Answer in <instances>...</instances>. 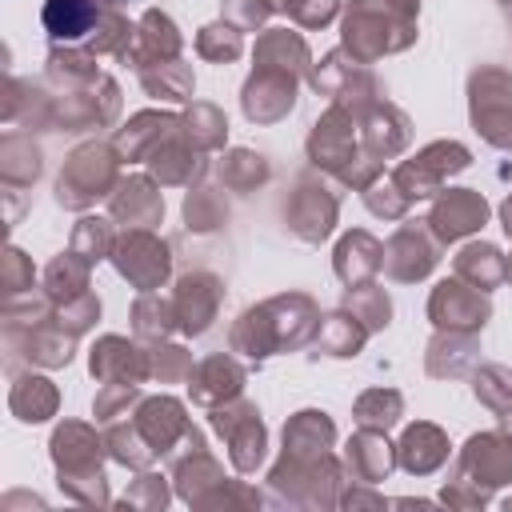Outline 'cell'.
I'll list each match as a JSON object with an SVG mask.
<instances>
[{
  "label": "cell",
  "mask_w": 512,
  "mask_h": 512,
  "mask_svg": "<svg viewBox=\"0 0 512 512\" xmlns=\"http://www.w3.org/2000/svg\"><path fill=\"white\" fill-rule=\"evenodd\" d=\"M492 316V304H488V292L464 284L460 276L452 280H440L428 296V320L436 328H448V332H480Z\"/></svg>",
  "instance_id": "14"
},
{
  "label": "cell",
  "mask_w": 512,
  "mask_h": 512,
  "mask_svg": "<svg viewBox=\"0 0 512 512\" xmlns=\"http://www.w3.org/2000/svg\"><path fill=\"white\" fill-rule=\"evenodd\" d=\"M336 212H340V196H336L324 180L300 176L296 188H292V196H288V204H284V224H288V232H292L296 240L320 244V240L332 236Z\"/></svg>",
  "instance_id": "11"
},
{
  "label": "cell",
  "mask_w": 512,
  "mask_h": 512,
  "mask_svg": "<svg viewBox=\"0 0 512 512\" xmlns=\"http://www.w3.org/2000/svg\"><path fill=\"white\" fill-rule=\"evenodd\" d=\"M40 176V148L32 144L28 132H4L0 140V180L8 192H20L36 184Z\"/></svg>",
  "instance_id": "36"
},
{
  "label": "cell",
  "mask_w": 512,
  "mask_h": 512,
  "mask_svg": "<svg viewBox=\"0 0 512 512\" xmlns=\"http://www.w3.org/2000/svg\"><path fill=\"white\" fill-rule=\"evenodd\" d=\"M88 272H92V264L68 248V252H60V256L44 268V292H48L56 304H68V300H76V296L88 292Z\"/></svg>",
  "instance_id": "40"
},
{
  "label": "cell",
  "mask_w": 512,
  "mask_h": 512,
  "mask_svg": "<svg viewBox=\"0 0 512 512\" xmlns=\"http://www.w3.org/2000/svg\"><path fill=\"white\" fill-rule=\"evenodd\" d=\"M56 316H60V324H64L72 336H80V332H88V328L100 320V300H96L92 292H84V296H76V300H68V304H56Z\"/></svg>",
  "instance_id": "57"
},
{
  "label": "cell",
  "mask_w": 512,
  "mask_h": 512,
  "mask_svg": "<svg viewBox=\"0 0 512 512\" xmlns=\"http://www.w3.org/2000/svg\"><path fill=\"white\" fill-rule=\"evenodd\" d=\"M36 272H32V260L12 244L8 252H4V268H0V284H4V300H12V296H24V292H32L36 284Z\"/></svg>",
  "instance_id": "55"
},
{
  "label": "cell",
  "mask_w": 512,
  "mask_h": 512,
  "mask_svg": "<svg viewBox=\"0 0 512 512\" xmlns=\"http://www.w3.org/2000/svg\"><path fill=\"white\" fill-rule=\"evenodd\" d=\"M340 484H344V464L332 452H324V456L280 452L276 468L268 472L272 500L292 504V508H332V504H340Z\"/></svg>",
  "instance_id": "4"
},
{
  "label": "cell",
  "mask_w": 512,
  "mask_h": 512,
  "mask_svg": "<svg viewBox=\"0 0 512 512\" xmlns=\"http://www.w3.org/2000/svg\"><path fill=\"white\" fill-rule=\"evenodd\" d=\"M504 280H508V284H512V256H508V260H504Z\"/></svg>",
  "instance_id": "61"
},
{
  "label": "cell",
  "mask_w": 512,
  "mask_h": 512,
  "mask_svg": "<svg viewBox=\"0 0 512 512\" xmlns=\"http://www.w3.org/2000/svg\"><path fill=\"white\" fill-rule=\"evenodd\" d=\"M316 324H320V312H316L312 296H304V292H284V296H272V300H264V304L244 308V312L236 316L232 332H228V348L260 364V360H268V356H276V352L312 344Z\"/></svg>",
  "instance_id": "1"
},
{
  "label": "cell",
  "mask_w": 512,
  "mask_h": 512,
  "mask_svg": "<svg viewBox=\"0 0 512 512\" xmlns=\"http://www.w3.org/2000/svg\"><path fill=\"white\" fill-rule=\"evenodd\" d=\"M104 436H96L80 420H64L52 432V464H56V484L64 496L76 504H108V484H104Z\"/></svg>",
  "instance_id": "2"
},
{
  "label": "cell",
  "mask_w": 512,
  "mask_h": 512,
  "mask_svg": "<svg viewBox=\"0 0 512 512\" xmlns=\"http://www.w3.org/2000/svg\"><path fill=\"white\" fill-rule=\"evenodd\" d=\"M352 416L360 428H380L388 432L400 416H404V396L396 388H368L360 392V400L352 404Z\"/></svg>",
  "instance_id": "46"
},
{
  "label": "cell",
  "mask_w": 512,
  "mask_h": 512,
  "mask_svg": "<svg viewBox=\"0 0 512 512\" xmlns=\"http://www.w3.org/2000/svg\"><path fill=\"white\" fill-rule=\"evenodd\" d=\"M220 300H224V284L212 276V272H184L176 280V292H172V308H176V328L184 336H200L212 328L216 312H220Z\"/></svg>",
  "instance_id": "18"
},
{
  "label": "cell",
  "mask_w": 512,
  "mask_h": 512,
  "mask_svg": "<svg viewBox=\"0 0 512 512\" xmlns=\"http://www.w3.org/2000/svg\"><path fill=\"white\" fill-rule=\"evenodd\" d=\"M108 212H112V224H124V228H156L160 216H164L160 184L152 176H128V180H120L116 192L108 196Z\"/></svg>",
  "instance_id": "24"
},
{
  "label": "cell",
  "mask_w": 512,
  "mask_h": 512,
  "mask_svg": "<svg viewBox=\"0 0 512 512\" xmlns=\"http://www.w3.org/2000/svg\"><path fill=\"white\" fill-rule=\"evenodd\" d=\"M104 444H108V456H112L116 464H124V468H148V464L156 460V452H152V448L144 444V436L136 432L132 416H128V420H108Z\"/></svg>",
  "instance_id": "47"
},
{
  "label": "cell",
  "mask_w": 512,
  "mask_h": 512,
  "mask_svg": "<svg viewBox=\"0 0 512 512\" xmlns=\"http://www.w3.org/2000/svg\"><path fill=\"white\" fill-rule=\"evenodd\" d=\"M144 164H148V172H152V180H156L160 188H176V184L200 180V172H204V152L184 136V128H176L172 136H164V140L156 144V152H152Z\"/></svg>",
  "instance_id": "25"
},
{
  "label": "cell",
  "mask_w": 512,
  "mask_h": 512,
  "mask_svg": "<svg viewBox=\"0 0 512 512\" xmlns=\"http://www.w3.org/2000/svg\"><path fill=\"white\" fill-rule=\"evenodd\" d=\"M192 352H184L180 344H152L148 348V380H160V384H176V380H188L192 376Z\"/></svg>",
  "instance_id": "52"
},
{
  "label": "cell",
  "mask_w": 512,
  "mask_h": 512,
  "mask_svg": "<svg viewBox=\"0 0 512 512\" xmlns=\"http://www.w3.org/2000/svg\"><path fill=\"white\" fill-rule=\"evenodd\" d=\"M368 336H372V332H368V328L340 304L336 312L320 316L316 336H312V348H316V356H356V352L364 348Z\"/></svg>",
  "instance_id": "33"
},
{
  "label": "cell",
  "mask_w": 512,
  "mask_h": 512,
  "mask_svg": "<svg viewBox=\"0 0 512 512\" xmlns=\"http://www.w3.org/2000/svg\"><path fill=\"white\" fill-rule=\"evenodd\" d=\"M472 164L468 148L456 144V140H436L428 148H420L412 160H400L396 172H392V184L408 196V200H424V196H436L444 192L448 176L464 172Z\"/></svg>",
  "instance_id": "8"
},
{
  "label": "cell",
  "mask_w": 512,
  "mask_h": 512,
  "mask_svg": "<svg viewBox=\"0 0 512 512\" xmlns=\"http://www.w3.org/2000/svg\"><path fill=\"white\" fill-rule=\"evenodd\" d=\"M440 240L432 236L428 220H416V224H400L388 244H384V276L388 280H400V284H412V280H424L436 260H440Z\"/></svg>",
  "instance_id": "13"
},
{
  "label": "cell",
  "mask_w": 512,
  "mask_h": 512,
  "mask_svg": "<svg viewBox=\"0 0 512 512\" xmlns=\"http://www.w3.org/2000/svg\"><path fill=\"white\" fill-rule=\"evenodd\" d=\"M476 336L480 332H448V328H436V336L428 340V352H424L428 376H436V380L468 376L472 364H476Z\"/></svg>",
  "instance_id": "31"
},
{
  "label": "cell",
  "mask_w": 512,
  "mask_h": 512,
  "mask_svg": "<svg viewBox=\"0 0 512 512\" xmlns=\"http://www.w3.org/2000/svg\"><path fill=\"white\" fill-rule=\"evenodd\" d=\"M100 4H104V8H116V4H120V0H100Z\"/></svg>",
  "instance_id": "62"
},
{
  "label": "cell",
  "mask_w": 512,
  "mask_h": 512,
  "mask_svg": "<svg viewBox=\"0 0 512 512\" xmlns=\"http://www.w3.org/2000/svg\"><path fill=\"white\" fill-rule=\"evenodd\" d=\"M500 224H504V232L512 236V192H508V200L500 204Z\"/></svg>",
  "instance_id": "60"
},
{
  "label": "cell",
  "mask_w": 512,
  "mask_h": 512,
  "mask_svg": "<svg viewBox=\"0 0 512 512\" xmlns=\"http://www.w3.org/2000/svg\"><path fill=\"white\" fill-rule=\"evenodd\" d=\"M508 508H512V500H508Z\"/></svg>",
  "instance_id": "63"
},
{
  "label": "cell",
  "mask_w": 512,
  "mask_h": 512,
  "mask_svg": "<svg viewBox=\"0 0 512 512\" xmlns=\"http://www.w3.org/2000/svg\"><path fill=\"white\" fill-rule=\"evenodd\" d=\"M212 428L220 432V440L228 444V460L240 476H252L260 464H264V452H268V428L260 420V408L248 404V400H228L220 408H212Z\"/></svg>",
  "instance_id": "7"
},
{
  "label": "cell",
  "mask_w": 512,
  "mask_h": 512,
  "mask_svg": "<svg viewBox=\"0 0 512 512\" xmlns=\"http://www.w3.org/2000/svg\"><path fill=\"white\" fill-rule=\"evenodd\" d=\"M184 220L192 232H216L228 224V200H224V188H192L184 196Z\"/></svg>",
  "instance_id": "49"
},
{
  "label": "cell",
  "mask_w": 512,
  "mask_h": 512,
  "mask_svg": "<svg viewBox=\"0 0 512 512\" xmlns=\"http://www.w3.org/2000/svg\"><path fill=\"white\" fill-rule=\"evenodd\" d=\"M488 220V200L476 188H444L436 192V204L428 212V228L440 244H452L476 228H484Z\"/></svg>",
  "instance_id": "20"
},
{
  "label": "cell",
  "mask_w": 512,
  "mask_h": 512,
  "mask_svg": "<svg viewBox=\"0 0 512 512\" xmlns=\"http://www.w3.org/2000/svg\"><path fill=\"white\" fill-rule=\"evenodd\" d=\"M132 424L144 436V444L156 452V460L168 456L176 444H184V436L192 432V420L184 416V404L172 400V396H148V400H140L136 412H132Z\"/></svg>",
  "instance_id": "21"
},
{
  "label": "cell",
  "mask_w": 512,
  "mask_h": 512,
  "mask_svg": "<svg viewBox=\"0 0 512 512\" xmlns=\"http://www.w3.org/2000/svg\"><path fill=\"white\" fill-rule=\"evenodd\" d=\"M176 128H180V116L148 108V112H136L124 128H116L112 144H116V152H120L124 160H148V156L156 152V144H160L164 136H172Z\"/></svg>",
  "instance_id": "30"
},
{
  "label": "cell",
  "mask_w": 512,
  "mask_h": 512,
  "mask_svg": "<svg viewBox=\"0 0 512 512\" xmlns=\"http://www.w3.org/2000/svg\"><path fill=\"white\" fill-rule=\"evenodd\" d=\"M132 40H136V24H128L116 8H104L96 28H92V36H88V52L92 56H120L124 60Z\"/></svg>",
  "instance_id": "48"
},
{
  "label": "cell",
  "mask_w": 512,
  "mask_h": 512,
  "mask_svg": "<svg viewBox=\"0 0 512 512\" xmlns=\"http://www.w3.org/2000/svg\"><path fill=\"white\" fill-rule=\"evenodd\" d=\"M364 204H368V212H376V216H384V220H400L412 200L392 184V176H388V180L380 176L372 188H364Z\"/></svg>",
  "instance_id": "54"
},
{
  "label": "cell",
  "mask_w": 512,
  "mask_h": 512,
  "mask_svg": "<svg viewBox=\"0 0 512 512\" xmlns=\"http://www.w3.org/2000/svg\"><path fill=\"white\" fill-rule=\"evenodd\" d=\"M452 476H464L484 492L512 484V432L496 428V432L468 436V444L452 464Z\"/></svg>",
  "instance_id": "12"
},
{
  "label": "cell",
  "mask_w": 512,
  "mask_h": 512,
  "mask_svg": "<svg viewBox=\"0 0 512 512\" xmlns=\"http://www.w3.org/2000/svg\"><path fill=\"white\" fill-rule=\"evenodd\" d=\"M56 404H60V392H56V384H52L48 376L24 372V376H16L12 388H8V408H12V416L24 420V424H40V420L56 416Z\"/></svg>",
  "instance_id": "34"
},
{
  "label": "cell",
  "mask_w": 512,
  "mask_h": 512,
  "mask_svg": "<svg viewBox=\"0 0 512 512\" xmlns=\"http://www.w3.org/2000/svg\"><path fill=\"white\" fill-rule=\"evenodd\" d=\"M216 176H220V184H224L228 192H252V188H260L272 172H268V160H264L260 152L232 148L228 156H220Z\"/></svg>",
  "instance_id": "43"
},
{
  "label": "cell",
  "mask_w": 512,
  "mask_h": 512,
  "mask_svg": "<svg viewBox=\"0 0 512 512\" xmlns=\"http://www.w3.org/2000/svg\"><path fill=\"white\" fill-rule=\"evenodd\" d=\"M100 12H104L100 0H44L40 20H44L52 44H76V40L92 36Z\"/></svg>",
  "instance_id": "32"
},
{
  "label": "cell",
  "mask_w": 512,
  "mask_h": 512,
  "mask_svg": "<svg viewBox=\"0 0 512 512\" xmlns=\"http://www.w3.org/2000/svg\"><path fill=\"white\" fill-rule=\"evenodd\" d=\"M180 128H184V136H188L200 152H216V148H224V140H228V120H224V112H220L216 104H192V108L180 116Z\"/></svg>",
  "instance_id": "45"
},
{
  "label": "cell",
  "mask_w": 512,
  "mask_h": 512,
  "mask_svg": "<svg viewBox=\"0 0 512 512\" xmlns=\"http://www.w3.org/2000/svg\"><path fill=\"white\" fill-rule=\"evenodd\" d=\"M172 480H176L180 500H188L192 508H200V504L228 480L224 468H220V460L204 448V436H200L196 428L184 436V452H180L176 464H172Z\"/></svg>",
  "instance_id": "19"
},
{
  "label": "cell",
  "mask_w": 512,
  "mask_h": 512,
  "mask_svg": "<svg viewBox=\"0 0 512 512\" xmlns=\"http://www.w3.org/2000/svg\"><path fill=\"white\" fill-rule=\"evenodd\" d=\"M356 132H360V148L372 156V160H392V156H400L404 148H408V140H412V124H408V116L396 108V104H388L384 96H376V100H368L360 112H356Z\"/></svg>",
  "instance_id": "17"
},
{
  "label": "cell",
  "mask_w": 512,
  "mask_h": 512,
  "mask_svg": "<svg viewBox=\"0 0 512 512\" xmlns=\"http://www.w3.org/2000/svg\"><path fill=\"white\" fill-rule=\"evenodd\" d=\"M448 448L452 444H448V436L436 424L416 420V424L404 428V436L396 444V464L404 472H412V476H428V472H436L448 460Z\"/></svg>",
  "instance_id": "28"
},
{
  "label": "cell",
  "mask_w": 512,
  "mask_h": 512,
  "mask_svg": "<svg viewBox=\"0 0 512 512\" xmlns=\"http://www.w3.org/2000/svg\"><path fill=\"white\" fill-rule=\"evenodd\" d=\"M272 8L284 12L288 20H296L300 28H324L336 16L340 0H272Z\"/></svg>",
  "instance_id": "53"
},
{
  "label": "cell",
  "mask_w": 512,
  "mask_h": 512,
  "mask_svg": "<svg viewBox=\"0 0 512 512\" xmlns=\"http://www.w3.org/2000/svg\"><path fill=\"white\" fill-rule=\"evenodd\" d=\"M180 56V32L172 24V16H164L160 8H148L136 24V40L128 48V64L132 68H144V64H156V60H176Z\"/></svg>",
  "instance_id": "29"
},
{
  "label": "cell",
  "mask_w": 512,
  "mask_h": 512,
  "mask_svg": "<svg viewBox=\"0 0 512 512\" xmlns=\"http://www.w3.org/2000/svg\"><path fill=\"white\" fill-rule=\"evenodd\" d=\"M4 348H8V364L24 356L28 364H40V368H64L72 360L76 336L60 324V316H48L32 328H4Z\"/></svg>",
  "instance_id": "16"
},
{
  "label": "cell",
  "mask_w": 512,
  "mask_h": 512,
  "mask_svg": "<svg viewBox=\"0 0 512 512\" xmlns=\"http://www.w3.org/2000/svg\"><path fill=\"white\" fill-rule=\"evenodd\" d=\"M244 380H248V368L232 356V352H216V356H204L192 376H188V392H192V404L200 408H220L228 400H236L244 392Z\"/></svg>",
  "instance_id": "22"
},
{
  "label": "cell",
  "mask_w": 512,
  "mask_h": 512,
  "mask_svg": "<svg viewBox=\"0 0 512 512\" xmlns=\"http://www.w3.org/2000/svg\"><path fill=\"white\" fill-rule=\"evenodd\" d=\"M120 164L124 156L116 152V144H104V140H92V144H80L64 168H60V180H56V200L72 212H84L92 208L96 200L112 196L116 184L124 180L120 176Z\"/></svg>",
  "instance_id": "5"
},
{
  "label": "cell",
  "mask_w": 512,
  "mask_h": 512,
  "mask_svg": "<svg viewBox=\"0 0 512 512\" xmlns=\"http://www.w3.org/2000/svg\"><path fill=\"white\" fill-rule=\"evenodd\" d=\"M340 464H344V476H352L356 484H380L396 468V448L380 428H360L348 440Z\"/></svg>",
  "instance_id": "26"
},
{
  "label": "cell",
  "mask_w": 512,
  "mask_h": 512,
  "mask_svg": "<svg viewBox=\"0 0 512 512\" xmlns=\"http://www.w3.org/2000/svg\"><path fill=\"white\" fill-rule=\"evenodd\" d=\"M120 112V88L112 76H100L84 88H64L52 96V128L64 132H88V128H108Z\"/></svg>",
  "instance_id": "10"
},
{
  "label": "cell",
  "mask_w": 512,
  "mask_h": 512,
  "mask_svg": "<svg viewBox=\"0 0 512 512\" xmlns=\"http://www.w3.org/2000/svg\"><path fill=\"white\" fill-rule=\"evenodd\" d=\"M336 444V428L328 420V412L304 408L284 424V452L288 456H324Z\"/></svg>",
  "instance_id": "35"
},
{
  "label": "cell",
  "mask_w": 512,
  "mask_h": 512,
  "mask_svg": "<svg viewBox=\"0 0 512 512\" xmlns=\"http://www.w3.org/2000/svg\"><path fill=\"white\" fill-rule=\"evenodd\" d=\"M452 268H456V276H460L464 284H472V288H480V292H492V288L504 280V256H500L496 244H484V240L464 244V248L456 252V260H452Z\"/></svg>",
  "instance_id": "38"
},
{
  "label": "cell",
  "mask_w": 512,
  "mask_h": 512,
  "mask_svg": "<svg viewBox=\"0 0 512 512\" xmlns=\"http://www.w3.org/2000/svg\"><path fill=\"white\" fill-rule=\"evenodd\" d=\"M176 328V308H172V296H160V292H140L136 304H132V332L140 340H152L160 344L168 332Z\"/></svg>",
  "instance_id": "42"
},
{
  "label": "cell",
  "mask_w": 512,
  "mask_h": 512,
  "mask_svg": "<svg viewBox=\"0 0 512 512\" xmlns=\"http://www.w3.org/2000/svg\"><path fill=\"white\" fill-rule=\"evenodd\" d=\"M272 12H276L272 0H224V20H232V24L244 28V32L260 28Z\"/></svg>",
  "instance_id": "59"
},
{
  "label": "cell",
  "mask_w": 512,
  "mask_h": 512,
  "mask_svg": "<svg viewBox=\"0 0 512 512\" xmlns=\"http://www.w3.org/2000/svg\"><path fill=\"white\" fill-rule=\"evenodd\" d=\"M112 244H116L112 224L100 220V216H84V220L72 228V244H68V248H72L76 256H84L88 264H96V260L112 256Z\"/></svg>",
  "instance_id": "51"
},
{
  "label": "cell",
  "mask_w": 512,
  "mask_h": 512,
  "mask_svg": "<svg viewBox=\"0 0 512 512\" xmlns=\"http://www.w3.org/2000/svg\"><path fill=\"white\" fill-rule=\"evenodd\" d=\"M468 112L472 128L492 144L512 152V72L504 68H476L468 80Z\"/></svg>",
  "instance_id": "6"
},
{
  "label": "cell",
  "mask_w": 512,
  "mask_h": 512,
  "mask_svg": "<svg viewBox=\"0 0 512 512\" xmlns=\"http://www.w3.org/2000/svg\"><path fill=\"white\" fill-rule=\"evenodd\" d=\"M136 400H140V384H100V392L92 400V412H96L100 424H108V420L124 416L128 404H136Z\"/></svg>",
  "instance_id": "56"
},
{
  "label": "cell",
  "mask_w": 512,
  "mask_h": 512,
  "mask_svg": "<svg viewBox=\"0 0 512 512\" xmlns=\"http://www.w3.org/2000/svg\"><path fill=\"white\" fill-rule=\"evenodd\" d=\"M416 40V16L392 0H352L344 12V52L360 64H376L388 52H404Z\"/></svg>",
  "instance_id": "3"
},
{
  "label": "cell",
  "mask_w": 512,
  "mask_h": 512,
  "mask_svg": "<svg viewBox=\"0 0 512 512\" xmlns=\"http://www.w3.org/2000/svg\"><path fill=\"white\" fill-rule=\"evenodd\" d=\"M332 268H336V276L344 280V288L368 284V280H376L380 268H384V244H380L372 232H364V228L344 232L340 244H336Z\"/></svg>",
  "instance_id": "27"
},
{
  "label": "cell",
  "mask_w": 512,
  "mask_h": 512,
  "mask_svg": "<svg viewBox=\"0 0 512 512\" xmlns=\"http://www.w3.org/2000/svg\"><path fill=\"white\" fill-rule=\"evenodd\" d=\"M164 504H168V484H164V476L140 468L136 484H132L128 496H124V508H164Z\"/></svg>",
  "instance_id": "58"
},
{
  "label": "cell",
  "mask_w": 512,
  "mask_h": 512,
  "mask_svg": "<svg viewBox=\"0 0 512 512\" xmlns=\"http://www.w3.org/2000/svg\"><path fill=\"white\" fill-rule=\"evenodd\" d=\"M196 52L212 64H232L240 52H244V28H236L232 20H216V24H204L196 32Z\"/></svg>",
  "instance_id": "50"
},
{
  "label": "cell",
  "mask_w": 512,
  "mask_h": 512,
  "mask_svg": "<svg viewBox=\"0 0 512 512\" xmlns=\"http://www.w3.org/2000/svg\"><path fill=\"white\" fill-rule=\"evenodd\" d=\"M108 260L140 292H160L168 284V272H172V252L152 228H128L124 236H116Z\"/></svg>",
  "instance_id": "9"
},
{
  "label": "cell",
  "mask_w": 512,
  "mask_h": 512,
  "mask_svg": "<svg viewBox=\"0 0 512 512\" xmlns=\"http://www.w3.org/2000/svg\"><path fill=\"white\" fill-rule=\"evenodd\" d=\"M88 368L100 384H144L148 380V348L124 336H100L92 344Z\"/></svg>",
  "instance_id": "23"
},
{
  "label": "cell",
  "mask_w": 512,
  "mask_h": 512,
  "mask_svg": "<svg viewBox=\"0 0 512 512\" xmlns=\"http://www.w3.org/2000/svg\"><path fill=\"white\" fill-rule=\"evenodd\" d=\"M136 72H140V84H144L148 96H156V100H176V104L192 100L196 80H192V68H188L180 56H176V60L144 64V68H136Z\"/></svg>",
  "instance_id": "39"
},
{
  "label": "cell",
  "mask_w": 512,
  "mask_h": 512,
  "mask_svg": "<svg viewBox=\"0 0 512 512\" xmlns=\"http://www.w3.org/2000/svg\"><path fill=\"white\" fill-rule=\"evenodd\" d=\"M296 84L300 76L288 72V68H272V64H256L244 92H240V104H244V116L252 124H276L292 112L296 104Z\"/></svg>",
  "instance_id": "15"
},
{
  "label": "cell",
  "mask_w": 512,
  "mask_h": 512,
  "mask_svg": "<svg viewBox=\"0 0 512 512\" xmlns=\"http://www.w3.org/2000/svg\"><path fill=\"white\" fill-rule=\"evenodd\" d=\"M344 308H348L368 332H380V328H388V320H392V300H388V292H384L376 280L344 288Z\"/></svg>",
  "instance_id": "44"
},
{
  "label": "cell",
  "mask_w": 512,
  "mask_h": 512,
  "mask_svg": "<svg viewBox=\"0 0 512 512\" xmlns=\"http://www.w3.org/2000/svg\"><path fill=\"white\" fill-rule=\"evenodd\" d=\"M472 392L512 432V372L500 368V364H484V368L472 372Z\"/></svg>",
  "instance_id": "41"
},
{
  "label": "cell",
  "mask_w": 512,
  "mask_h": 512,
  "mask_svg": "<svg viewBox=\"0 0 512 512\" xmlns=\"http://www.w3.org/2000/svg\"><path fill=\"white\" fill-rule=\"evenodd\" d=\"M252 60L256 64H272V68H288L296 76L308 72L312 56H308V44L300 32H288V28H264L256 48H252Z\"/></svg>",
  "instance_id": "37"
}]
</instances>
